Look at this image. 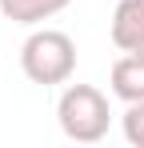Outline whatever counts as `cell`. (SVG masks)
I'll return each mask as SVG.
<instances>
[{"instance_id":"obj_1","label":"cell","mask_w":144,"mask_h":148,"mask_svg":"<svg viewBox=\"0 0 144 148\" xmlns=\"http://www.w3.org/2000/svg\"><path fill=\"white\" fill-rule=\"evenodd\" d=\"M20 68L32 84H64L76 68V44L68 32L60 28H44L32 32L20 48Z\"/></svg>"},{"instance_id":"obj_2","label":"cell","mask_w":144,"mask_h":148,"mask_svg":"<svg viewBox=\"0 0 144 148\" xmlns=\"http://www.w3.org/2000/svg\"><path fill=\"white\" fill-rule=\"evenodd\" d=\"M56 116H60V128L72 140H84V144L100 140L108 132V120H112L104 92L92 88V84H72L56 104Z\"/></svg>"},{"instance_id":"obj_3","label":"cell","mask_w":144,"mask_h":148,"mask_svg":"<svg viewBox=\"0 0 144 148\" xmlns=\"http://www.w3.org/2000/svg\"><path fill=\"white\" fill-rule=\"evenodd\" d=\"M112 44L120 52L144 48V0H120L112 16Z\"/></svg>"},{"instance_id":"obj_4","label":"cell","mask_w":144,"mask_h":148,"mask_svg":"<svg viewBox=\"0 0 144 148\" xmlns=\"http://www.w3.org/2000/svg\"><path fill=\"white\" fill-rule=\"evenodd\" d=\"M112 92L120 100H144V48L124 52L116 64H112Z\"/></svg>"},{"instance_id":"obj_5","label":"cell","mask_w":144,"mask_h":148,"mask_svg":"<svg viewBox=\"0 0 144 148\" xmlns=\"http://www.w3.org/2000/svg\"><path fill=\"white\" fill-rule=\"evenodd\" d=\"M72 0H0V12L16 24H36L44 16H56L60 8H68Z\"/></svg>"},{"instance_id":"obj_6","label":"cell","mask_w":144,"mask_h":148,"mask_svg":"<svg viewBox=\"0 0 144 148\" xmlns=\"http://www.w3.org/2000/svg\"><path fill=\"white\" fill-rule=\"evenodd\" d=\"M124 136L128 144L144 148V100H132V108L124 112Z\"/></svg>"}]
</instances>
